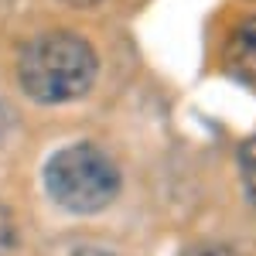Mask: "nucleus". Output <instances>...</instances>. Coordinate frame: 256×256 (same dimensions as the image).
<instances>
[{"label":"nucleus","instance_id":"1","mask_svg":"<svg viewBox=\"0 0 256 256\" xmlns=\"http://www.w3.org/2000/svg\"><path fill=\"white\" fill-rule=\"evenodd\" d=\"M99 62L89 41L68 31H48L20 52V86L38 102L79 99L96 82Z\"/></svg>","mask_w":256,"mask_h":256},{"label":"nucleus","instance_id":"2","mask_svg":"<svg viewBox=\"0 0 256 256\" xmlns=\"http://www.w3.org/2000/svg\"><path fill=\"white\" fill-rule=\"evenodd\" d=\"M44 184L48 195L58 202L62 208L89 216L106 208L120 192V171L116 164L106 158L92 144H72L62 147L44 168Z\"/></svg>","mask_w":256,"mask_h":256},{"label":"nucleus","instance_id":"3","mask_svg":"<svg viewBox=\"0 0 256 256\" xmlns=\"http://www.w3.org/2000/svg\"><path fill=\"white\" fill-rule=\"evenodd\" d=\"M226 65L239 82L256 89V18H246L236 24L226 44Z\"/></svg>","mask_w":256,"mask_h":256},{"label":"nucleus","instance_id":"4","mask_svg":"<svg viewBox=\"0 0 256 256\" xmlns=\"http://www.w3.org/2000/svg\"><path fill=\"white\" fill-rule=\"evenodd\" d=\"M239 174H242V188H246V198L256 208V137H250L239 150Z\"/></svg>","mask_w":256,"mask_h":256},{"label":"nucleus","instance_id":"5","mask_svg":"<svg viewBox=\"0 0 256 256\" xmlns=\"http://www.w3.org/2000/svg\"><path fill=\"white\" fill-rule=\"evenodd\" d=\"M18 250V226L7 212V205H0V256H10Z\"/></svg>","mask_w":256,"mask_h":256},{"label":"nucleus","instance_id":"6","mask_svg":"<svg viewBox=\"0 0 256 256\" xmlns=\"http://www.w3.org/2000/svg\"><path fill=\"white\" fill-rule=\"evenodd\" d=\"M184 256H229V253H222L216 246H195V250H188Z\"/></svg>","mask_w":256,"mask_h":256},{"label":"nucleus","instance_id":"7","mask_svg":"<svg viewBox=\"0 0 256 256\" xmlns=\"http://www.w3.org/2000/svg\"><path fill=\"white\" fill-rule=\"evenodd\" d=\"M7 126H10V116H7V110H4V106H0V137H4V134H7Z\"/></svg>","mask_w":256,"mask_h":256},{"label":"nucleus","instance_id":"8","mask_svg":"<svg viewBox=\"0 0 256 256\" xmlns=\"http://www.w3.org/2000/svg\"><path fill=\"white\" fill-rule=\"evenodd\" d=\"M62 4H68V7H92L99 0H62Z\"/></svg>","mask_w":256,"mask_h":256},{"label":"nucleus","instance_id":"9","mask_svg":"<svg viewBox=\"0 0 256 256\" xmlns=\"http://www.w3.org/2000/svg\"><path fill=\"white\" fill-rule=\"evenodd\" d=\"M76 256H113V253H106V250H79Z\"/></svg>","mask_w":256,"mask_h":256}]
</instances>
